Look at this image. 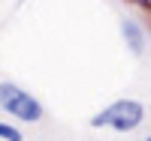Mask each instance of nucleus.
<instances>
[{
    "mask_svg": "<svg viewBox=\"0 0 151 141\" xmlns=\"http://www.w3.org/2000/svg\"><path fill=\"white\" fill-rule=\"evenodd\" d=\"M142 120H145V105L139 99H115L91 117V129L133 132V129L142 126Z\"/></svg>",
    "mask_w": 151,
    "mask_h": 141,
    "instance_id": "1",
    "label": "nucleus"
},
{
    "mask_svg": "<svg viewBox=\"0 0 151 141\" xmlns=\"http://www.w3.org/2000/svg\"><path fill=\"white\" fill-rule=\"evenodd\" d=\"M0 108L6 114H12L21 123H40L42 120V105L33 93H27L21 84L15 81H0Z\"/></svg>",
    "mask_w": 151,
    "mask_h": 141,
    "instance_id": "2",
    "label": "nucleus"
},
{
    "mask_svg": "<svg viewBox=\"0 0 151 141\" xmlns=\"http://www.w3.org/2000/svg\"><path fill=\"white\" fill-rule=\"evenodd\" d=\"M121 36H124L127 48L133 51L136 57L145 54V33H142V27H139L133 18H121Z\"/></svg>",
    "mask_w": 151,
    "mask_h": 141,
    "instance_id": "3",
    "label": "nucleus"
},
{
    "mask_svg": "<svg viewBox=\"0 0 151 141\" xmlns=\"http://www.w3.org/2000/svg\"><path fill=\"white\" fill-rule=\"evenodd\" d=\"M0 141H24L21 129H15L12 123H3L0 120Z\"/></svg>",
    "mask_w": 151,
    "mask_h": 141,
    "instance_id": "4",
    "label": "nucleus"
},
{
    "mask_svg": "<svg viewBox=\"0 0 151 141\" xmlns=\"http://www.w3.org/2000/svg\"><path fill=\"white\" fill-rule=\"evenodd\" d=\"M130 3H136L139 9H145V12H151V0H130Z\"/></svg>",
    "mask_w": 151,
    "mask_h": 141,
    "instance_id": "5",
    "label": "nucleus"
},
{
    "mask_svg": "<svg viewBox=\"0 0 151 141\" xmlns=\"http://www.w3.org/2000/svg\"><path fill=\"white\" fill-rule=\"evenodd\" d=\"M145 141H151V135H148V138H145Z\"/></svg>",
    "mask_w": 151,
    "mask_h": 141,
    "instance_id": "6",
    "label": "nucleus"
}]
</instances>
